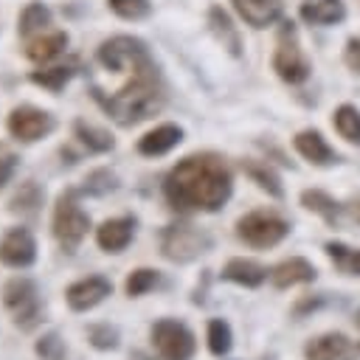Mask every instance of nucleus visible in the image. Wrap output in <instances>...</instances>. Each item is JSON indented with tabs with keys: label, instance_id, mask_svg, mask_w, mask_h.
Instances as JSON below:
<instances>
[{
	"label": "nucleus",
	"instance_id": "obj_1",
	"mask_svg": "<svg viewBox=\"0 0 360 360\" xmlns=\"http://www.w3.org/2000/svg\"><path fill=\"white\" fill-rule=\"evenodd\" d=\"M96 65L104 76H121V84L112 90H93L98 107L118 124L135 127L152 118L166 101L163 76L138 37H110L96 51Z\"/></svg>",
	"mask_w": 360,
	"mask_h": 360
},
{
	"label": "nucleus",
	"instance_id": "obj_2",
	"mask_svg": "<svg viewBox=\"0 0 360 360\" xmlns=\"http://www.w3.org/2000/svg\"><path fill=\"white\" fill-rule=\"evenodd\" d=\"M233 191V174L222 155L197 152L177 160L163 177V197L177 214L219 211Z\"/></svg>",
	"mask_w": 360,
	"mask_h": 360
},
{
	"label": "nucleus",
	"instance_id": "obj_3",
	"mask_svg": "<svg viewBox=\"0 0 360 360\" xmlns=\"http://www.w3.org/2000/svg\"><path fill=\"white\" fill-rule=\"evenodd\" d=\"M51 231L65 253H76V248L84 242L90 231V214L82 208V191L79 188H62L53 202Z\"/></svg>",
	"mask_w": 360,
	"mask_h": 360
},
{
	"label": "nucleus",
	"instance_id": "obj_4",
	"mask_svg": "<svg viewBox=\"0 0 360 360\" xmlns=\"http://www.w3.org/2000/svg\"><path fill=\"white\" fill-rule=\"evenodd\" d=\"M3 307L11 315V323L22 332H31L39 318H42V301H39V287L28 276H11L3 290H0Z\"/></svg>",
	"mask_w": 360,
	"mask_h": 360
},
{
	"label": "nucleus",
	"instance_id": "obj_5",
	"mask_svg": "<svg viewBox=\"0 0 360 360\" xmlns=\"http://www.w3.org/2000/svg\"><path fill=\"white\" fill-rule=\"evenodd\" d=\"M287 233H290V222L276 211L256 208V211H248L236 219V239L253 250L276 248Z\"/></svg>",
	"mask_w": 360,
	"mask_h": 360
},
{
	"label": "nucleus",
	"instance_id": "obj_6",
	"mask_svg": "<svg viewBox=\"0 0 360 360\" xmlns=\"http://www.w3.org/2000/svg\"><path fill=\"white\" fill-rule=\"evenodd\" d=\"M211 245L214 239L188 222H172L160 231V256L174 264H188L200 259L202 253L211 250Z\"/></svg>",
	"mask_w": 360,
	"mask_h": 360
},
{
	"label": "nucleus",
	"instance_id": "obj_7",
	"mask_svg": "<svg viewBox=\"0 0 360 360\" xmlns=\"http://www.w3.org/2000/svg\"><path fill=\"white\" fill-rule=\"evenodd\" d=\"M152 349L160 360H191L197 352L194 332L177 318H160L149 329Z\"/></svg>",
	"mask_w": 360,
	"mask_h": 360
},
{
	"label": "nucleus",
	"instance_id": "obj_8",
	"mask_svg": "<svg viewBox=\"0 0 360 360\" xmlns=\"http://www.w3.org/2000/svg\"><path fill=\"white\" fill-rule=\"evenodd\" d=\"M273 70L287 84H301L309 76V62L298 45V34H295L292 22H281V28H278L276 51H273Z\"/></svg>",
	"mask_w": 360,
	"mask_h": 360
},
{
	"label": "nucleus",
	"instance_id": "obj_9",
	"mask_svg": "<svg viewBox=\"0 0 360 360\" xmlns=\"http://www.w3.org/2000/svg\"><path fill=\"white\" fill-rule=\"evenodd\" d=\"M6 129L11 138L22 141V143H34V141H42L48 138L53 129H56V121L48 110L42 107H34V104H20L8 112L6 118Z\"/></svg>",
	"mask_w": 360,
	"mask_h": 360
},
{
	"label": "nucleus",
	"instance_id": "obj_10",
	"mask_svg": "<svg viewBox=\"0 0 360 360\" xmlns=\"http://www.w3.org/2000/svg\"><path fill=\"white\" fill-rule=\"evenodd\" d=\"M37 262V239L28 228L17 225L8 228L0 239V264L11 267V270H25Z\"/></svg>",
	"mask_w": 360,
	"mask_h": 360
},
{
	"label": "nucleus",
	"instance_id": "obj_11",
	"mask_svg": "<svg viewBox=\"0 0 360 360\" xmlns=\"http://www.w3.org/2000/svg\"><path fill=\"white\" fill-rule=\"evenodd\" d=\"M112 295V281L107 276H84L79 281H73L65 290V301L70 307V312H90L96 309L101 301H107Z\"/></svg>",
	"mask_w": 360,
	"mask_h": 360
},
{
	"label": "nucleus",
	"instance_id": "obj_12",
	"mask_svg": "<svg viewBox=\"0 0 360 360\" xmlns=\"http://www.w3.org/2000/svg\"><path fill=\"white\" fill-rule=\"evenodd\" d=\"M138 233V219L132 214L110 217L96 228V245L104 253H124Z\"/></svg>",
	"mask_w": 360,
	"mask_h": 360
},
{
	"label": "nucleus",
	"instance_id": "obj_13",
	"mask_svg": "<svg viewBox=\"0 0 360 360\" xmlns=\"http://www.w3.org/2000/svg\"><path fill=\"white\" fill-rule=\"evenodd\" d=\"M354 354H360V343L349 340L343 332H323L304 346L307 360H352Z\"/></svg>",
	"mask_w": 360,
	"mask_h": 360
},
{
	"label": "nucleus",
	"instance_id": "obj_14",
	"mask_svg": "<svg viewBox=\"0 0 360 360\" xmlns=\"http://www.w3.org/2000/svg\"><path fill=\"white\" fill-rule=\"evenodd\" d=\"M315 276H318L315 264L304 256H290V259L270 267V284L276 290H290V287H298V284H309V281H315Z\"/></svg>",
	"mask_w": 360,
	"mask_h": 360
},
{
	"label": "nucleus",
	"instance_id": "obj_15",
	"mask_svg": "<svg viewBox=\"0 0 360 360\" xmlns=\"http://www.w3.org/2000/svg\"><path fill=\"white\" fill-rule=\"evenodd\" d=\"M219 278L222 281H231V284H239V287H248V290H256V287H262L270 278V270L264 264H259L256 259L233 256V259H228L222 264Z\"/></svg>",
	"mask_w": 360,
	"mask_h": 360
},
{
	"label": "nucleus",
	"instance_id": "obj_16",
	"mask_svg": "<svg viewBox=\"0 0 360 360\" xmlns=\"http://www.w3.org/2000/svg\"><path fill=\"white\" fill-rule=\"evenodd\" d=\"M292 146L295 152L309 160L312 166H332L338 163V152L326 143V138L318 132V129H301L295 138H292Z\"/></svg>",
	"mask_w": 360,
	"mask_h": 360
},
{
	"label": "nucleus",
	"instance_id": "obj_17",
	"mask_svg": "<svg viewBox=\"0 0 360 360\" xmlns=\"http://www.w3.org/2000/svg\"><path fill=\"white\" fill-rule=\"evenodd\" d=\"M180 141H183V129L177 124H160L138 138V152L143 158H160V155L172 152Z\"/></svg>",
	"mask_w": 360,
	"mask_h": 360
},
{
	"label": "nucleus",
	"instance_id": "obj_18",
	"mask_svg": "<svg viewBox=\"0 0 360 360\" xmlns=\"http://www.w3.org/2000/svg\"><path fill=\"white\" fill-rule=\"evenodd\" d=\"M231 3H233L236 14H239L248 25H253V28H267V25H273V22L281 17V8H284L281 0H231Z\"/></svg>",
	"mask_w": 360,
	"mask_h": 360
},
{
	"label": "nucleus",
	"instance_id": "obj_19",
	"mask_svg": "<svg viewBox=\"0 0 360 360\" xmlns=\"http://www.w3.org/2000/svg\"><path fill=\"white\" fill-rule=\"evenodd\" d=\"M65 48H68V34L65 31H51L48 28L42 34L25 39V56L37 65H45V62L56 59L59 53H65Z\"/></svg>",
	"mask_w": 360,
	"mask_h": 360
},
{
	"label": "nucleus",
	"instance_id": "obj_20",
	"mask_svg": "<svg viewBox=\"0 0 360 360\" xmlns=\"http://www.w3.org/2000/svg\"><path fill=\"white\" fill-rule=\"evenodd\" d=\"M73 138H76L87 152H96V155H104V152H110V149L115 146V138H112L107 129H101V127H96V124L84 121V118H76V121H73Z\"/></svg>",
	"mask_w": 360,
	"mask_h": 360
},
{
	"label": "nucleus",
	"instance_id": "obj_21",
	"mask_svg": "<svg viewBox=\"0 0 360 360\" xmlns=\"http://www.w3.org/2000/svg\"><path fill=\"white\" fill-rule=\"evenodd\" d=\"M42 200H45V188H42L37 180H25V183H20V188L11 194L8 211H11V214H20V217H34V214L42 208Z\"/></svg>",
	"mask_w": 360,
	"mask_h": 360
},
{
	"label": "nucleus",
	"instance_id": "obj_22",
	"mask_svg": "<svg viewBox=\"0 0 360 360\" xmlns=\"http://www.w3.org/2000/svg\"><path fill=\"white\" fill-rule=\"evenodd\" d=\"M242 172L262 188L267 191L270 197L281 200L284 197V186H281V177L276 174V169L267 163V160H242Z\"/></svg>",
	"mask_w": 360,
	"mask_h": 360
},
{
	"label": "nucleus",
	"instance_id": "obj_23",
	"mask_svg": "<svg viewBox=\"0 0 360 360\" xmlns=\"http://www.w3.org/2000/svg\"><path fill=\"white\" fill-rule=\"evenodd\" d=\"M326 256L332 259L340 276L360 278V248H349L343 242H326Z\"/></svg>",
	"mask_w": 360,
	"mask_h": 360
},
{
	"label": "nucleus",
	"instance_id": "obj_24",
	"mask_svg": "<svg viewBox=\"0 0 360 360\" xmlns=\"http://www.w3.org/2000/svg\"><path fill=\"white\" fill-rule=\"evenodd\" d=\"M346 14L343 3L340 0H315V3H304L301 6V17L307 22H315V25H332V22H340Z\"/></svg>",
	"mask_w": 360,
	"mask_h": 360
},
{
	"label": "nucleus",
	"instance_id": "obj_25",
	"mask_svg": "<svg viewBox=\"0 0 360 360\" xmlns=\"http://www.w3.org/2000/svg\"><path fill=\"white\" fill-rule=\"evenodd\" d=\"M48 25H51V8L42 6V3H28V6L22 8V14H20L17 31H20L22 39H31V37L48 31Z\"/></svg>",
	"mask_w": 360,
	"mask_h": 360
},
{
	"label": "nucleus",
	"instance_id": "obj_26",
	"mask_svg": "<svg viewBox=\"0 0 360 360\" xmlns=\"http://www.w3.org/2000/svg\"><path fill=\"white\" fill-rule=\"evenodd\" d=\"M208 22H211V28H214V34L219 37V42H222V48H228L233 56H239L242 53V39H239V31L233 28V22H231V17L219 8V6H214L211 11H208Z\"/></svg>",
	"mask_w": 360,
	"mask_h": 360
},
{
	"label": "nucleus",
	"instance_id": "obj_27",
	"mask_svg": "<svg viewBox=\"0 0 360 360\" xmlns=\"http://www.w3.org/2000/svg\"><path fill=\"white\" fill-rule=\"evenodd\" d=\"M301 205H304L307 211L323 217L329 225L340 217V202H338L335 197H329L326 191H321V188H307V191H301Z\"/></svg>",
	"mask_w": 360,
	"mask_h": 360
},
{
	"label": "nucleus",
	"instance_id": "obj_28",
	"mask_svg": "<svg viewBox=\"0 0 360 360\" xmlns=\"http://www.w3.org/2000/svg\"><path fill=\"white\" fill-rule=\"evenodd\" d=\"M205 340H208V352L214 357H225L233 346V332H231V323L222 321V318H211L208 326H205Z\"/></svg>",
	"mask_w": 360,
	"mask_h": 360
},
{
	"label": "nucleus",
	"instance_id": "obj_29",
	"mask_svg": "<svg viewBox=\"0 0 360 360\" xmlns=\"http://www.w3.org/2000/svg\"><path fill=\"white\" fill-rule=\"evenodd\" d=\"M332 124L338 129L340 138H346L349 143H357L360 146V110L352 107V104H340L332 115Z\"/></svg>",
	"mask_w": 360,
	"mask_h": 360
},
{
	"label": "nucleus",
	"instance_id": "obj_30",
	"mask_svg": "<svg viewBox=\"0 0 360 360\" xmlns=\"http://www.w3.org/2000/svg\"><path fill=\"white\" fill-rule=\"evenodd\" d=\"M76 68L73 65H53V68H42V70H34L31 73V82L45 87L48 93H59L70 79H73Z\"/></svg>",
	"mask_w": 360,
	"mask_h": 360
},
{
	"label": "nucleus",
	"instance_id": "obj_31",
	"mask_svg": "<svg viewBox=\"0 0 360 360\" xmlns=\"http://www.w3.org/2000/svg\"><path fill=\"white\" fill-rule=\"evenodd\" d=\"M160 284V273L155 267H135L127 278H124V292L129 298H141L146 295L149 290H155Z\"/></svg>",
	"mask_w": 360,
	"mask_h": 360
},
{
	"label": "nucleus",
	"instance_id": "obj_32",
	"mask_svg": "<svg viewBox=\"0 0 360 360\" xmlns=\"http://www.w3.org/2000/svg\"><path fill=\"white\" fill-rule=\"evenodd\" d=\"M87 340L98 352H115L121 346V332H118V326L101 321V323H90L87 326Z\"/></svg>",
	"mask_w": 360,
	"mask_h": 360
},
{
	"label": "nucleus",
	"instance_id": "obj_33",
	"mask_svg": "<svg viewBox=\"0 0 360 360\" xmlns=\"http://www.w3.org/2000/svg\"><path fill=\"white\" fill-rule=\"evenodd\" d=\"M118 188V177H115V172H110V169H93L87 177H84V186L79 188L82 194H90V197H107L110 191H115Z\"/></svg>",
	"mask_w": 360,
	"mask_h": 360
},
{
	"label": "nucleus",
	"instance_id": "obj_34",
	"mask_svg": "<svg viewBox=\"0 0 360 360\" xmlns=\"http://www.w3.org/2000/svg\"><path fill=\"white\" fill-rule=\"evenodd\" d=\"M34 354L39 360H65L68 357V346H65V338L51 329V332H42L37 340H34Z\"/></svg>",
	"mask_w": 360,
	"mask_h": 360
},
{
	"label": "nucleus",
	"instance_id": "obj_35",
	"mask_svg": "<svg viewBox=\"0 0 360 360\" xmlns=\"http://www.w3.org/2000/svg\"><path fill=\"white\" fill-rule=\"evenodd\" d=\"M107 6L112 8V14H118L121 20H143L152 6L149 0H107Z\"/></svg>",
	"mask_w": 360,
	"mask_h": 360
},
{
	"label": "nucleus",
	"instance_id": "obj_36",
	"mask_svg": "<svg viewBox=\"0 0 360 360\" xmlns=\"http://www.w3.org/2000/svg\"><path fill=\"white\" fill-rule=\"evenodd\" d=\"M17 166H20L17 152H14L6 141H0V188H6V186L11 183V177H14Z\"/></svg>",
	"mask_w": 360,
	"mask_h": 360
},
{
	"label": "nucleus",
	"instance_id": "obj_37",
	"mask_svg": "<svg viewBox=\"0 0 360 360\" xmlns=\"http://www.w3.org/2000/svg\"><path fill=\"white\" fill-rule=\"evenodd\" d=\"M343 59H346V65H349L354 73H360V39H349V42H346Z\"/></svg>",
	"mask_w": 360,
	"mask_h": 360
},
{
	"label": "nucleus",
	"instance_id": "obj_38",
	"mask_svg": "<svg viewBox=\"0 0 360 360\" xmlns=\"http://www.w3.org/2000/svg\"><path fill=\"white\" fill-rule=\"evenodd\" d=\"M321 304H323V298H301V301L292 307V315H295V318H301V315H307L309 309H318Z\"/></svg>",
	"mask_w": 360,
	"mask_h": 360
},
{
	"label": "nucleus",
	"instance_id": "obj_39",
	"mask_svg": "<svg viewBox=\"0 0 360 360\" xmlns=\"http://www.w3.org/2000/svg\"><path fill=\"white\" fill-rule=\"evenodd\" d=\"M343 208H346V211H349V217H352V219L360 225V194H357V197H352V200H349Z\"/></svg>",
	"mask_w": 360,
	"mask_h": 360
},
{
	"label": "nucleus",
	"instance_id": "obj_40",
	"mask_svg": "<svg viewBox=\"0 0 360 360\" xmlns=\"http://www.w3.org/2000/svg\"><path fill=\"white\" fill-rule=\"evenodd\" d=\"M354 326H357V329H360V309H357V312H354Z\"/></svg>",
	"mask_w": 360,
	"mask_h": 360
}]
</instances>
